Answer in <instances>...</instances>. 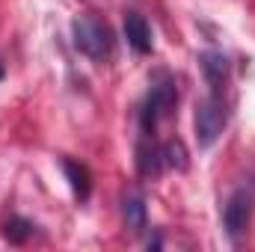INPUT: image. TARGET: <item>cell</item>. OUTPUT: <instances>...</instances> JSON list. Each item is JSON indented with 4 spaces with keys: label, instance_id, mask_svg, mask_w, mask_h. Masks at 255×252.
I'll list each match as a JSON object with an SVG mask.
<instances>
[{
    "label": "cell",
    "instance_id": "cell-1",
    "mask_svg": "<svg viewBox=\"0 0 255 252\" xmlns=\"http://www.w3.org/2000/svg\"><path fill=\"white\" fill-rule=\"evenodd\" d=\"M178 104V86H175V77L169 71H154L151 83H148V95L142 101V110H139V127L142 133H154V127L160 119H166Z\"/></svg>",
    "mask_w": 255,
    "mask_h": 252
},
{
    "label": "cell",
    "instance_id": "cell-2",
    "mask_svg": "<svg viewBox=\"0 0 255 252\" xmlns=\"http://www.w3.org/2000/svg\"><path fill=\"white\" fill-rule=\"evenodd\" d=\"M71 36H74V48L95 63H104L113 51L110 27L95 15H77L71 21Z\"/></svg>",
    "mask_w": 255,
    "mask_h": 252
},
{
    "label": "cell",
    "instance_id": "cell-3",
    "mask_svg": "<svg viewBox=\"0 0 255 252\" xmlns=\"http://www.w3.org/2000/svg\"><path fill=\"white\" fill-rule=\"evenodd\" d=\"M229 125V107L223 101L220 92H211L208 98H202L196 104V116H193V127H196V142L199 148H211L223 130Z\"/></svg>",
    "mask_w": 255,
    "mask_h": 252
},
{
    "label": "cell",
    "instance_id": "cell-4",
    "mask_svg": "<svg viewBox=\"0 0 255 252\" xmlns=\"http://www.w3.org/2000/svg\"><path fill=\"white\" fill-rule=\"evenodd\" d=\"M253 208H255V193L247 187L235 190L229 199H226V208H223V229L232 241H241L253 223Z\"/></svg>",
    "mask_w": 255,
    "mask_h": 252
},
{
    "label": "cell",
    "instance_id": "cell-5",
    "mask_svg": "<svg viewBox=\"0 0 255 252\" xmlns=\"http://www.w3.org/2000/svg\"><path fill=\"white\" fill-rule=\"evenodd\" d=\"M166 163H163V145H157L148 133L136 142V172L142 175V178H154V175H160V169H163Z\"/></svg>",
    "mask_w": 255,
    "mask_h": 252
},
{
    "label": "cell",
    "instance_id": "cell-6",
    "mask_svg": "<svg viewBox=\"0 0 255 252\" xmlns=\"http://www.w3.org/2000/svg\"><path fill=\"white\" fill-rule=\"evenodd\" d=\"M199 65H202V74L211 86V92H223L226 80H229V60L223 51H202L199 54Z\"/></svg>",
    "mask_w": 255,
    "mask_h": 252
},
{
    "label": "cell",
    "instance_id": "cell-7",
    "mask_svg": "<svg viewBox=\"0 0 255 252\" xmlns=\"http://www.w3.org/2000/svg\"><path fill=\"white\" fill-rule=\"evenodd\" d=\"M125 39L128 45L136 51V54H151V27H148V21L139 15V12H128L125 15Z\"/></svg>",
    "mask_w": 255,
    "mask_h": 252
},
{
    "label": "cell",
    "instance_id": "cell-8",
    "mask_svg": "<svg viewBox=\"0 0 255 252\" xmlns=\"http://www.w3.org/2000/svg\"><path fill=\"white\" fill-rule=\"evenodd\" d=\"M122 214H125V223L133 235H142L148 229V211H145V199L142 196H136V193L125 196L122 199Z\"/></svg>",
    "mask_w": 255,
    "mask_h": 252
},
{
    "label": "cell",
    "instance_id": "cell-9",
    "mask_svg": "<svg viewBox=\"0 0 255 252\" xmlns=\"http://www.w3.org/2000/svg\"><path fill=\"white\" fill-rule=\"evenodd\" d=\"M63 172H65V178H68V184H71V190H74V196L80 202L89 199V193H92V175H89V169L83 163H77V160L63 157Z\"/></svg>",
    "mask_w": 255,
    "mask_h": 252
},
{
    "label": "cell",
    "instance_id": "cell-10",
    "mask_svg": "<svg viewBox=\"0 0 255 252\" xmlns=\"http://www.w3.org/2000/svg\"><path fill=\"white\" fill-rule=\"evenodd\" d=\"M33 232H36V226H33L30 220H24V217H12V220L6 223V229H3V238H6L9 244L21 247V244H27V241L33 238Z\"/></svg>",
    "mask_w": 255,
    "mask_h": 252
},
{
    "label": "cell",
    "instance_id": "cell-11",
    "mask_svg": "<svg viewBox=\"0 0 255 252\" xmlns=\"http://www.w3.org/2000/svg\"><path fill=\"white\" fill-rule=\"evenodd\" d=\"M163 163L172 166V169H178V172H184V169L190 166V160H187V148H184L181 139H169V142L163 145Z\"/></svg>",
    "mask_w": 255,
    "mask_h": 252
},
{
    "label": "cell",
    "instance_id": "cell-12",
    "mask_svg": "<svg viewBox=\"0 0 255 252\" xmlns=\"http://www.w3.org/2000/svg\"><path fill=\"white\" fill-rule=\"evenodd\" d=\"M6 77V65H3V57H0V80Z\"/></svg>",
    "mask_w": 255,
    "mask_h": 252
}]
</instances>
